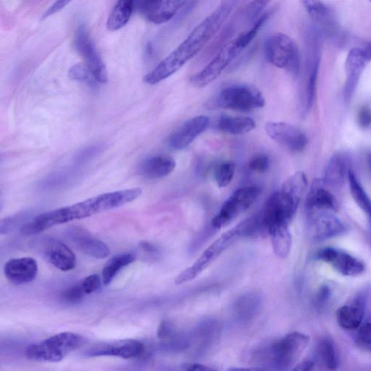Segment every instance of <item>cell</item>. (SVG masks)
I'll return each instance as SVG.
<instances>
[{
  "mask_svg": "<svg viewBox=\"0 0 371 371\" xmlns=\"http://www.w3.org/2000/svg\"><path fill=\"white\" fill-rule=\"evenodd\" d=\"M307 187L306 175L301 172L295 173L279 190L269 196L258 215L262 233L270 236L275 253L282 259L287 258L291 251L289 225Z\"/></svg>",
  "mask_w": 371,
  "mask_h": 371,
  "instance_id": "obj_1",
  "label": "cell"
},
{
  "mask_svg": "<svg viewBox=\"0 0 371 371\" xmlns=\"http://www.w3.org/2000/svg\"><path fill=\"white\" fill-rule=\"evenodd\" d=\"M237 1L238 0H228L197 25L175 50L168 55L144 77L145 82L155 85L179 72L216 35Z\"/></svg>",
  "mask_w": 371,
  "mask_h": 371,
  "instance_id": "obj_2",
  "label": "cell"
},
{
  "mask_svg": "<svg viewBox=\"0 0 371 371\" xmlns=\"http://www.w3.org/2000/svg\"><path fill=\"white\" fill-rule=\"evenodd\" d=\"M142 192L140 188H133L99 194L72 206L40 214L25 223L21 231L27 236L35 235L57 225L118 209L138 199Z\"/></svg>",
  "mask_w": 371,
  "mask_h": 371,
  "instance_id": "obj_3",
  "label": "cell"
},
{
  "mask_svg": "<svg viewBox=\"0 0 371 371\" xmlns=\"http://www.w3.org/2000/svg\"><path fill=\"white\" fill-rule=\"evenodd\" d=\"M309 342V336L305 333H288L282 338L259 347L253 354V362L262 369L289 370L296 365Z\"/></svg>",
  "mask_w": 371,
  "mask_h": 371,
  "instance_id": "obj_4",
  "label": "cell"
},
{
  "mask_svg": "<svg viewBox=\"0 0 371 371\" xmlns=\"http://www.w3.org/2000/svg\"><path fill=\"white\" fill-rule=\"evenodd\" d=\"M260 231L258 216H255L224 233L177 277L176 284H182L194 280L233 244L247 238L255 237L261 234Z\"/></svg>",
  "mask_w": 371,
  "mask_h": 371,
  "instance_id": "obj_5",
  "label": "cell"
},
{
  "mask_svg": "<svg viewBox=\"0 0 371 371\" xmlns=\"http://www.w3.org/2000/svg\"><path fill=\"white\" fill-rule=\"evenodd\" d=\"M254 38L244 31L225 45L204 70L190 78V83L196 88H204L216 80L226 67L250 45Z\"/></svg>",
  "mask_w": 371,
  "mask_h": 371,
  "instance_id": "obj_6",
  "label": "cell"
},
{
  "mask_svg": "<svg viewBox=\"0 0 371 371\" xmlns=\"http://www.w3.org/2000/svg\"><path fill=\"white\" fill-rule=\"evenodd\" d=\"M86 343L85 337L79 333L62 332L30 345L26 351V356L33 361L59 362Z\"/></svg>",
  "mask_w": 371,
  "mask_h": 371,
  "instance_id": "obj_7",
  "label": "cell"
},
{
  "mask_svg": "<svg viewBox=\"0 0 371 371\" xmlns=\"http://www.w3.org/2000/svg\"><path fill=\"white\" fill-rule=\"evenodd\" d=\"M267 61L293 76L300 71V54L296 43L286 33L278 32L270 35L264 44Z\"/></svg>",
  "mask_w": 371,
  "mask_h": 371,
  "instance_id": "obj_8",
  "label": "cell"
},
{
  "mask_svg": "<svg viewBox=\"0 0 371 371\" xmlns=\"http://www.w3.org/2000/svg\"><path fill=\"white\" fill-rule=\"evenodd\" d=\"M262 93L255 87L245 84L223 88L215 99L216 107L238 112H250L265 106Z\"/></svg>",
  "mask_w": 371,
  "mask_h": 371,
  "instance_id": "obj_9",
  "label": "cell"
},
{
  "mask_svg": "<svg viewBox=\"0 0 371 371\" xmlns=\"http://www.w3.org/2000/svg\"><path fill=\"white\" fill-rule=\"evenodd\" d=\"M262 193V189L250 186L236 190L224 202L211 222L214 228L221 229L247 211Z\"/></svg>",
  "mask_w": 371,
  "mask_h": 371,
  "instance_id": "obj_10",
  "label": "cell"
},
{
  "mask_svg": "<svg viewBox=\"0 0 371 371\" xmlns=\"http://www.w3.org/2000/svg\"><path fill=\"white\" fill-rule=\"evenodd\" d=\"M74 45L97 83L106 84L109 81L107 67L84 26L77 31Z\"/></svg>",
  "mask_w": 371,
  "mask_h": 371,
  "instance_id": "obj_11",
  "label": "cell"
},
{
  "mask_svg": "<svg viewBox=\"0 0 371 371\" xmlns=\"http://www.w3.org/2000/svg\"><path fill=\"white\" fill-rule=\"evenodd\" d=\"M270 138L291 153H300L308 145L306 134L298 128L283 122H268L265 126Z\"/></svg>",
  "mask_w": 371,
  "mask_h": 371,
  "instance_id": "obj_12",
  "label": "cell"
},
{
  "mask_svg": "<svg viewBox=\"0 0 371 371\" xmlns=\"http://www.w3.org/2000/svg\"><path fill=\"white\" fill-rule=\"evenodd\" d=\"M145 352L143 343L135 340H123L109 343H100L90 347L84 355L88 358L112 356L123 359H134Z\"/></svg>",
  "mask_w": 371,
  "mask_h": 371,
  "instance_id": "obj_13",
  "label": "cell"
},
{
  "mask_svg": "<svg viewBox=\"0 0 371 371\" xmlns=\"http://www.w3.org/2000/svg\"><path fill=\"white\" fill-rule=\"evenodd\" d=\"M189 0H139L141 14L150 22L160 25L170 21Z\"/></svg>",
  "mask_w": 371,
  "mask_h": 371,
  "instance_id": "obj_14",
  "label": "cell"
},
{
  "mask_svg": "<svg viewBox=\"0 0 371 371\" xmlns=\"http://www.w3.org/2000/svg\"><path fill=\"white\" fill-rule=\"evenodd\" d=\"M316 258L329 264L336 272L345 277H357L365 272V265L360 260L334 248L320 250L316 254Z\"/></svg>",
  "mask_w": 371,
  "mask_h": 371,
  "instance_id": "obj_15",
  "label": "cell"
},
{
  "mask_svg": "<svg viewBox=\"0 0 371 371\" xmlns=\"http://www.w3.org/2000/svg\"><path fill=\"white\" fill-rule=\"evenodd\" d=\"M325 183L321 179L313 182L306 199V212L309 219L325 213L336 211V200L333 195L324 188Z\"/></svg>",
  "mask_w": 371,
  "mask_h": 371,
  "instance_id": "obj_16",
  "label": "cell"
},
{
  "mask_svg": "<svg viewBox=\"0 0 371 371\" xmlns=\"http://www.w3.org/2000/svg\"><path fill=\"white\" fill-rule=\"evenodd\" d=\"M67 233L74 245L87 255L96 259H104L111 253L106 244L94 238L83 228L72 227L67 230Z\"/></svg>",
  "mask_w": 371,
  "mask_h": 371,
  "instance_id": "obj_17",
  "label": "cell"
},
{
  "mask_svg": "<svg viewBox=\"0 0 371 371\" xmlns=\"http://www.w3.org/2000/svg\"><path fill=\"white\" fill-rule=\"evenodd\" d=\"M38 271L37 260L29 257L11 259L4 267L7 279L16 285L28 284L35 280Z\"/></svg>",
  "mask_w": 371,
  "mask_h": 371,
  "instance_id": "obj_18",
  "label": "cell"
},
{
  "mask_svg": "<svg viewBox=\"0 0 371 371\" xmlns=\"http://www.w3.org/2000/svg\"><path fill=\"white\" fill-rule=\"evenodd\" d=\"M210 122V118L206 116H199L187 121L172 135L170 140L171 148L177 150L187 148L206 131Z\"/></svg>",
  "mask_w": 371,
  "mask_h": 371,
  "instance_id": "obj_19",
  "label": "cell"
},
{
  "mask_svg": "<svg viewBox=\"0 0 371 371\" xmlns=\"http://www.w3.org/2000/svg\"><path fill=\"white\" fill-rule=\"evenodd\" d=\"M310 221L312 238L317 242L339 237L347 231L343 222L332 213L318 215Z\"/></svg>",
  "mask_w": 371,
  "mask_h": 371,
  "instance_id": "obj_20",
  "label": "cell"
},
{
  "mask_svg": "<svg viewBox=\"0 0 371 371\" xmlns=\"http://www.w3.org/2000/svg\"><path fill=\"white\" fill-rule=\"evenodd\" d=\"M367 61L363 49L355 48L350 51L345 63L347 79L344 96L346 102H350L352 99Z\"/></svg>",
  "mask_w": 371,
  "mask_h": 371,
  "instance_id": "obj_21",
  "label": "cell"
},
{
  "mask_svg": "<svg viewBox=\"0 0 371 371\" xmlns=\"http://www.w3.org/2000/svg\"><path fill=\"white\" fill-rule=\"evenodd\" d=\"M45 255L49 262L61 272H70L77 265V257L74 252L60 241L48 240L45 245Z\"/></svg>",
  "mask_w": 371,
  "mask_h": 371,
  "instance_id": "obj_22",
  "label": "cell"
},
{
  "mask_svg": "<svg viewBox=\"0 0 371 371\" xmlns=\"http://www.w3.org/2000/svg\"><path fill=\"white\" fill-rule=\"evenodd\" d=\"M365 300L363 296H358L336 312V320L346 330L358 329L365 316Z\"/></svg>",
  "mask_w": 371,
  "mask_h": 371,
  "instance_id": "obj_23",
  "label": "cell"
},
{
  "mask_svg": "<svg viewBox=\"0 0 371 371\" xmlns=\"http://www.w3.org/2000/svg\"><path fill=\"white\" fill-rule=\"evenodd\" d=\"M350 160L343 154H335L329 160L325 171V184L334 188H342L350 171Z\"/></svg>",
  "mask_w": 371,
  "mask_h": 371,
  "instance_id": "obj_24",
  "label": "cell"
},
{
  "mask_svg": "<svg viewBox=\"0 0 371 371\" xmlns=\"http://www.w3.org/2000/svg\"><path fill=\"white\" fill-rule=\"evenodd\" d=\"M177 162L170 156L151 157L142 162L140 175L149 179H157L171 175L175 170Z\"/></svg>",
  "mask_w": 371,
  "mask_h": 371,
  "instance_id": "obj_25",
  "label": "cell"
},
{
  "mask_svg": "<svg viewBox=\"0 0 371 371\" xmlns=\"http://www.w3.org/2000/svg\"><path fill=\"white\" fill-rule=\"evenodd\" d=\"M262 303V296L258 292H248L240 296L234 302L235 318L244 323L251 321L259 314Z\"/></svg>",
  "mask_w": 371,
  "mask_h": 371,
  "instance_id": "obj_26",
  "label": "cell"
},
{
  "mask_svg": "<svg viewBox=\"0 0 371 371\" xmlns=\"http://www.w3.org/2000/svg\"><path fill=\"white\" fill-rule=\"evenodd\" d=\"M65 168V170L56 172L45 177L39 184L42 190H54L65 188L74 184L79 178L81 174L78 166Z\"/></svg>",
  "mask_w": 371,
  "mask_h": 371,
  "instance_id": "obj_27",
  "label": "cell"
},
{
  "mask_svg": "<svg viewBox=\"0 0 371 371\" xmlns=\"http://www.w3.org/2000/svg\"><path fill=\"white\" fill-rule=\"evenodd\" d=\"M219 328L213 321L201 323L190 336L191 346L196 343L198 350H204L216 340Z\"/></svg>",
  "mask_w": 371,
  "mask_h": 371,
  "instance_id": "obj_28",
  "label": "cell"
},
{
  "mask_svg": "<svg viewBox=\"0 0 371 371\" xmlns=\"http://www.w3.org/2000/svg\"><path fill=\"white\" fill-rule=\"evenodd\" d=\"M218 126L221 131L233 135H242L254 130L256 123L253 119L248 117L221 115Z\"/></svg>",
  "mask_w": 371,
  "mask_h": 371,
  "instance_id": "obj_29",
  "label": "cell"
},
{
  "mask_svg": "<svg viewBox=\"0 0 371 371\" xmlns=\"http://www.w3.org/2000/svg\"><path fill=\"white\" fill-rule=\"evenodd\" d=\"M134 0H118L107 21V28L115 31L123 28L129 21L133 10Z\"/></svg>",
  "mask_w": 371,
  "mask_h": 371,
  "instance_id": "obj_30",
  "label": "cell"
},
{
  "mask_svg": "<svg viewBox=\"0 0 371 371\" xmlns=\"http://www.w3.org/2000/svg\"><path fill=\"white\" fill-rule=\"evenodd\" d=\"M134 260L135 256L129 253L121 254L113 257L104 267L102 275L104 284L105 286L111 284L121 270Z\"/></svg>",
  "mask_w": 371,
  "mask_h": 371,
  "instance_id": "obj_31",
  "label": "cell"
},
{
  "mask_svg": "<svg viewBox=\"0 0 371 371\" xmlns=\"http://www.w3.org/2000/svg\"><path fill=\"white\" fill-rule=\"evenodd\" d=\"M348 180L354 200L371 220V199L365 192L352 170L349 172Z\"/></svg>",
  "mask_w": 371,
  "mask_h": 371,
  "instance_id": "obj_32",
  "label": "cell"
},
{
  "mask_svg": "<svg viewBox=\"0 0 371 371\" xmlns=\"http://www.w3.org/2000/svg\"><path fill=\"white\" fill-rule=\"evenodd\" d=\"M316 358L329 370H336L338 366V356L333 343L328 339H323L319 343L316 348Z\"/></svg>",
  "mask_w": 371,
  "mask_h": 371,
  "instance_id": "obj_33",
  "label": "cell"
},
{
  "mask_svg": "<svg viewBox=\"0 0 371 371\" xmlns=\"http://www.w3.org/2000/svg\"><path fill=\"white\" fill-rule=\"evenodd\" d=\"M272 1L273 0H252L241 13L240 17L243 23L253 25Z\"/></svg>",
  "mask_w": 371,
  "mask_h": 371,
  "instance_id": "obj_34",
  "label": "cell"
},
{
  "mask_svg": "<svg viewBox=\"0 0 371 371\" xmlns=\"http://www.w3.org/2000/svg\"><path fill=\"white\" fill-rule=\"evenodd\" d=\"M309 16L316 22L324 21L329 15L328 9L321 0H300Z\"/></svg>",
  "mask_w": 371,
  "mask_h": 371,
  "instance_id": "obj_35",
  "label": "cell"
},
{
  "mask_svg": "<svg viewBox=\"0 0 371 371\" xmlns=\"http://www.w3.org/2000/svg\"><path fill=\"white\" fill-rule=\"evenodd\" d=\"M236 165L233 161L221 162L215 171V179L220 188L228 186L233 180Z\"/></svg>",
  "mask_w": 371,
  "mask_h": 371,
  "instance_id": "obj_36",
  "label": "cell"
},
{
  "mask_svg": "<svg viewBox=\"0 0 371 371\" xmlns=\"http://www.w3.org/2000/svg\"><path fill=\"white\" fill-rule=\"evenodd\" d=\"M69 77L74 81L86 82L91 85L97 83L85 64L77 63L73 65L70 70Z\"/></svg>",
  "mask_w": 371,
  "mask_h": 371,
  "instance_id": "obj_37",
  "label": "cell"
},
{
  "mask_svg": "<svg viewBox=\"0 0 371 371\" xmlns=\"http://www.w3.org/2000/svg\"><path fill=\"white\" fill-rule=\"evenodd\" d=\"M355 342L360 348L371 353V322L361 325L358 328Z\"/></svg>",
  "mask_w": 371,
  "mask_h": 371,
  "instance_id": "obj_38",
  "label": "cell"
},
{
  "mask_svg": "<svg viewBox=\"0 0 371 371\" xmlns=\"http://www.w3.org/2000/svg\"><path fill=\"white\" fill-rule=\"evenodd\" d=\"M103 150V147L89 146L79 152L74 158V165L79 167L92 160Z\"/></svg>",
  "mask_w": 371,
  "mask_h": 371,
  "instance_id": "obj_39",
  "label": "cell"
},
{
  "mask_svg": "<svg viewBox=\"0 0 371 371\" xmlns=\"http://www.w3.org/2000/svg\"><path fill=\"white\" fill-rule=\"evenodd\" d=\"M85 294H87L81 282L64 291L62 297L67 302L76 303L82 301Z\"/></svg>",
  "mask_w": 371,
  "mask_h": 371,
  "instance_id": "obj_40",
  "label": "cell"
},
{
  "mask_svg": "<svg viewBox=\"0 0 371 371\" xmlns=\"http://www.w3.org/2000/svg\"><path fill=\"white\" fill-rule=\"evenodd\" d=\"M269 166V158L265 155H255L249 162L250 170L258 174L265 173L268 170Z\"/></svg>",
  "mask_w": 371,
  "mask_h": 371,
  "instance_id": "obj_41",
  "label": "cell"
},
{
  "mask_svg": "<svg viewBox=\"0 0 371 371\" xmlns=\"http://www.w3.org/2000/svg\"><path fill=\"white\" fill-rule=\"evenodd\" d=\"M82 287L87 294L96 292L101 287V279L97 275L87 277L82 282Z\"/></svg>",
  "mask_w": 371,
  "mask_h": 371,
  "instance_id": "obj_42",
  "label": "cell"
},
{
  "mask_svg": "<svg viewBox=\"0 0 371 371\" xmlns=\"http://www.w3.org/2000/svg\"><path fill=\"white\" fill-rule=\"evenodd\" d=\"M331 296L329 287L323 286L318 292L315 299V306L319 310L323 309L328 302Z\"/></svg>",
  "mask_w": 371,
  "mask_h": 371,
  "instance_id": "obj_43",
  "label": "cell"
},
{
  "mask_svg": "<svg viewBox=\"0 0 371 371\" xmlns=\"http://www.w3.org/2000/svg\"><path fill=\"white\" fill-rule=\"evenodd\" d=\"M357 120L360 127L369 128L371 126V109L366 106L361 108L358 113Z\"/></svg>",
  "mask_w": 371,
  "mask_h": 371,
  "instance_id": "obj_44",
  "label": "cell"
},
{
  "mask_svg": "<svg viewBox=\"0 0 371 371\" xmlns=\"http://www.w3.org/2000/svg\"><path fill=\"white\" fill-rule=\"evenodd\" d=\"M72 1V0H56V1L49 8V9L45 12L43 17V19H47L49 17L59 13Z\"/></svg>",
  "mask_w": 371,
  "mask_h": 371,
  "instance_id": "obj_45",
  "label": "cell"
},
{
  "mask_svg": "<svg viewBox=\"0 0 371 371\" xmlns=\"http://www.w3.org/2000/svg\"><path fill=\"white\" fill-rule=\"evenodd\" d=\"M25 216H26V215L21 214V215H16L14 216H11V217L2 220L1 221L2 233L9 232L10 230H11V228L13 227H14V226L16 224H17V223L18 224V223H20L23 220V218H25Z\"/></svg>",
  "mask_w": 371,
  "mask_h": 371,
  "instance_id": "obj_46",
  "label": "cell"
},
{
  "mask_svg": "<svg viewBox=\"0 0 371 371\" xmlns=\"http://www.w3.org/2000/svg\"><path fill=\"white\" fill-rule=\"evenodd\" d=\"M316 362L313 360H306L296 365L294 370H312L314 369Z\"/></svg>",
  "mask_w": 371,
  "mask_h": 371,
  "instance_id": "obj_47",
  "label": "cell"
},
{
  "mask_svg": "<svg viewBox=\"0 0 371 371\" xmlns=\"http://www.w3.org/2000/svg\"><path fill=\"white\" fill-rule=\"evenodd\" d=\"M183 370H212L214 368L209 367L204 365H200L197 363H188L183 365L182 366Z\"/></svg>",
  "mask_w": 371,
  "mask_h": 371,
  "instance_id": "obj_48",
  "label": "cell"
},
{
  "mask_svg": "<svg viewBox=\"0 0 371 371\" xmlns=\"http://www.w3.org/2000/svg\"><path fill=\"white\" fill-rule=\"evenodd\" d=\"M367 56V58L370 60H371V44H370L368 46L366 47L365 49H363Z\"/></svg>",
  "mask_w": 371,
  "mask_h": 371,
  "instance_id": "obj_49",
  "label": "cell"
},
{
  "mask_svg": "<svg viewBox=\"0 0 371 371\" xmlns=\"http://www.w3.org/2000/svg\"><path fill=\"white\" fill-rule=\"evenodd\" d=\"M367 161H368V165H369V166L370 167V170H371V154L368 155Z\"/></svg>",
  "mask_w": 371,
  "mask_h": 371,
  "instance_id": "obj_50",
  "label": "cell"
},
{
  "mask_svg": "<svg viewBox=\"0 0 371 371\" xmlns=\"http://www.w3.org/2000/svg\"><path fill=\"white\" fill-rule=\"evenodd\" d=\"M369 1H370V2H371V0H369Z\"/></svg>",
  "mask_w": 371,
  "mask_h": 371,
  "instance_id": "obj_51",
  "label": "cell"
}]
</instances>
